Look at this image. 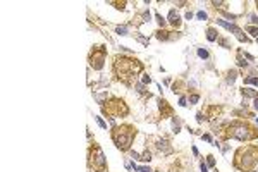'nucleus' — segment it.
<instances>
[{"mask_svg":"<svg viewBox=\"0 0 258 172\" xmlns=\"http://www.w3.org/2000/svg\"><path fill=\"white\" fill-rule=\"evenodd\" d=\"M217 35H218L217 31L210 28V30L207 31V40H208V41H215V40H217Z\"/></svg>","mask_w":258,"mask_h":172,"instance_id":"obj_9","label":"nucleus"},{"mask_svg":"<svg viewBox=\"0 0 258 172\" xmlns=\"http://www.w3.org/2000/svg\"><path fill=\"white\" fill-rule=\"evenodd\" d=\"M179 105H181V107H186V105H188V103H186V98H181V100H179Z\"/></svg>","mask_w":258,"mask_h":172,"instance_id":"obj_29","label":"nucleus"},{"mask_svg":"<svg viewBox=\"0 0 258 172\" xmlns=\"http://www.w3.org/2000/svg\"><path fill=\"white\" fill-rule=\"evenodd\" d=\"M255 162H257V150H255V148H243V150L238 152L236 165H238L241 171L249 169Z\"/></svg>","mask_w":258,"mask_h":172,"instance_id":"obj_3","label":"nucleus"},{"mask_svg":"<svg viewBox=\"0 0 258 172\" xmlns=\"http://www.w3.org/2000/svg\"><path fill=\"white\" fill-rule=\"evenodd\" d=\"M91 162L93 165H97L98 169H105V155L100 150L98 146H93L91 148Z\"/></svg>","mask_w":258,"mask_h":172,"instance_id":"obj_6","label":"nucleus"},{"mask_svg":"<svg viewBox=\"0 0 258 172\" xmlns=\"http://www.w3.org/2000/svg\"><path fill=\"white\" fill-rule=\"evenodd\" d=\"M196 121H198V122L203 121V115H201V114H198V115H196Z\"/></svg>","mask_w":258,"mask_h":172,"instance_id":"obj_31","label":"nucleus"},{"mask_svg":"<svg viewBox=\"0 0 258 172\" xmlns=\"http://www.w3.org/2000/svg\"><path fill=\"white\" fill-rule=\"evenodd\" d=\"M253 105H255V109L258 110V98H255V101H253Z\"/></svg>","mask_w":258,"mask_h":172,"instance_id":"obj_34","label":"nucleus"},{"mask_svg":"<svg viewBox=\"0 0 258 172\" xmlns=\"http://www.w3.org/2000/svg\"><path fill=\"white\" fill-rule=\"evenodd\" d=\"M191 17H193V14H191V12H186V19H191Z\"/></svg>","mask_w":258,"mask_h":172,"instance_id":"obj_33","label":"nucleus"},{"mask_svg":"<svg viewBox=\"0 0 258 172\" xmlns=\"http://www.w3.org/2000/svg\"><path fill=\"white\" fill-rule=\"evenodd\" d=\"M169 22L174 26V28L181 26V17H179V14L176 12V10H170L169 12Z\"/></svg>","mask_w":258,"mask_h":172,"instance_id":"obj_7","label":"nucleus"},{"mask_svg":"<svg viewBox=\"0 0 258 172\" xmlns=\"http://www.w3.org/2000/svg\"><path fill=\"white\" fill-rule=\"evenodd\" d=\"M246 31H248L249 35H253V36H257V38H258V28H255V26H248Z\"/></svg>","mask_w":258,"mask_h":172,"instance_id":"obj_11","label":"nucleus"},{"mask_svg":"<svg viewBox=\"0 0 258 172\" xmlns=\"http://www.w3.org/2000/svg\"><path fill=\"white\" fill-rule=\"evenodd\" d=\"M139 160H143V162H148V160H151V155H150V152H145L143 155H141V158Z\"/></svg>","mask_w":258,"mask_h":172,"instance_id":"obj_19","label":"nucleus"},{"mask_svg":"<svg viewBox=\"0 0 258 172\" xmlns=\"http://www.w3.org/2000/svg\"><path fill=\"white\" fill-rule=\"evenodd\" d=\"M231 131H232V132H231V136L236 138V140H241V141H244V140H251V138L257 136V132H253L248 126H234Z\"/></svg>","mask_w":258,"mask_h":172,"instance_id":"obj_5","label":"nucleus"},{"mask_svg":"<svg viewBox=\"0 0 258 172\" xmlns=\"http://www.w3.org/2000/svg\"><path fill=\"white\" fill-rule=\"evenodd\" d=\"M207 165H208V167H213V165H215V158H213L212 155L207 157Z\"/></svg>","mask_w":258,"mask_h":172,"instance_id":"obj_21","label":"nucleus"},{"mask_svg":"<svg viewBox=\"0 0 258 172\" xmlns=\"http://www.w3.org/2000/svg\"><path fill=\"white\" fill-rule=\"evenodd\" d=\"M97 122H98V124H100V127H103V129H107V124L103 122V119H102V117H97Z\"/></svg>","mask_w":258,"mask_h":172,"instance_id":"obj_26","label":"nucleus"},{"mask_svg":"<svg viewBox=\"0 0 258 172\" xmlns=\"http://www.w3.org/2000/svg\"><path fill=\"white\" fill-rule=\"evenodd\" d=\"M198 55L201 59H208V50H205V48H198Z\"/></svg>","mask_w":258,"mask_h":172,"instance_id":"obj_12","label":"nucleus"},{"mask_svg":"<svg viewBox=\"0 0 258 172\" xmlns=\"http://www.w3.org/2000/svg\"><path fill=\"white\" fill-rule=\"evenodd\" d=\"M115 31H117L119 35H122V36L128 35V28H126V26H117V30H115Z\"/></svg>","mask_w":258,"mask_h":172,"instance_id":"obj_15","label":"nucleus"},{"mask_svg":"<svg viewBox=\"0 0 258 172\" xmlns=\"http://www.w3.org/2000/svg\"><path fill=\"white\" fill-rule=\"evenodd\" d=\"M244 83L246 84H255V86H258V78H246Z\"/></svg>","mask_w":258,"mask_h":172,"instance_id":"obj_13","label":"nucleus"},{"mask_svg":"<svg viewBox=\"0 0 258 172\" xmlns=\"http://www.w3.org/2000/svg\"><path fill=\"white\" fill-rule=\"evenodd\" d=\"M196 17H198L200 21H205V19H207V14H205V12H203V10H200L198 14H196Z\"/></svg>","mask_w":258,"mask_h":172,"instance_id":"obj_25","label":"nucleus"},{"mask_svg":"<svg viewBox=\"0 0 258 172\" xmlns=\"http://www.w3.org/2000/svg\"><path fill=\"white\" fill-rule=\"evenodd\" d=\"M203 140H205V141H212V138H210L208 134H205V136H203Z\"/></svg>","mask_w":258,"mask_h":172,"instance_id":"obj_32","label":"nucleus"},{"mask_svg":"<svg viewBox=\"0 0 258 172\" xmlns=\"http://www.w3.org/2000/svg\"><path fill=\"white\" fill-rule=\"evenodd\" d=\"M141 81H143V84H150V83H151V78H150L148 74H143V78H141Z\"/></svg>","mask_w":258,"mask_h":172,"instance_id":"obj_22","label":"nucleus"},{"mask_svg":"<svg viewBox=\"0 0 258 172\" xmlns=\"http://www.w3.org/2000/svg\"><path fill=\"white\" fill-rule=\"evenodd\" d=\"M131 165L134 167V171H138V172H151L148 167H138V165H134V163H131Z\"/></svg>","mask_w":258,"mask_h":172,"instance_id":"obj_18","label":"nucleus"},{"mask_svg":"<svg viewBox=\"0 0 258 172\" xmlns=\"http://www.w3.org/2000/svg\"><path fill=\"white\" fill-rule=\"evenodd\" d=\"M200 169H201V172H207V165L201 162V165H200Z\"/></svg>","mask_w":258,"mask_h":172,"instance_id":"obj_30","label":"nucleus"},{"mask_svg":"<svg viewBox=\"0 0 258 172\" xmlns=\"http://www.w3.org/2000/svg\"><path fill=\"white\" fill-rule=\"evenodd\" d=\"M136 90H138V93H145V91H146L143 83H138V84H136Z\"/></svg>","mask_w":258,"mask_h":172,"instance_id":"obj_24","label":"nucleus"},{"mask_svg":"<svg viewBox=\"0 0 258 172\" xmlns=\"http://www.w3.org/2000/svg\"><path fill=\"white\" fill-rule=\"evenodd\" d=\"M217 24H218V26H222V28H226V30H229V28H231V24H229V22H226L224 19H217Z\"/></svg>","mask_w":258,"mask_h":172,"instance_id":"obj_17","label":"nucleus"},{"mask_svg":"<svg viewBox=\"0 0 258 172\" xmlns=\"http://www.w3.org/2000/svg\"><path fill=\"white\" fill-rule=\"evenodd\" d=\"M112 138H114V143L117 145V148H120V150L124 152V150H129V146H131V143H133V138H134V131H133V127H129V126L114 127Z\"/></svg>","mask_w":258,"mask_h":172,"instance_id":"obj_2","label":"nucleus"},{"mask_svg":"<svg viewBox=\"0 0 258 172\" xmlns=\"http://www.w3.org/2000/svg\"><path fill=\"white\" fill-rule=\"evenodd\" d=\"M198 100H200L198 95H191V96H189V101H191V103H196Z\"/></svg>","mask_w":258,"mask_h":172,"instance_id":"obj_27","label":"nucleus"},{"mask_svg":"<svg viewBox=\"0 0 258 172\" xmlns=\"http://www.w3.org/2000/svg\"><path fill=\"white\" fill-rule=\"evenodd\" d=\"M103 62H105V48L103 47H98V48H93L91 55H89V65L93 69L100 71L103 67Z\"/></svg>","mask_w":258,"mask_h":172,"instance_id":"obj_4","label":"nucleus"},{"mask_svg":"<svg viewBox=\"0 0 258 172\" xmlns=\"http://www.w3.org/2000/svg\"><path fill=\"white\" fill-rule=\"evenodd\" d=\"M157 146H159L160 152H164L165 155H167V153H172V146H169V143L165 141V140H159V141H157Z\"/></svg>","mask_w":258,"mask_h":172,"instance_id":"obj_8","label":"nucleus"},{"mask_svg":"<svg viewBox=\"0 0 258 172\" xmlns=\"http://www.w3.org/2000/svg\"><path fill=\"white\" fill-rule=\"evenodd\" d=\"M236 76H238V74H236L234 71H232V72H229V76H227V83H229V84H232V83H234Z\"/></svg>","mask_w":258,"mask_h":172,"instance_id":"obj_16","label":"nucleus"},{"mask_svg":"<svg viewBox=\"0 0 258 172\" xmlns=\"http://www.w3.org/2000/svg\"><path fill=\"white\" fill-rule=\"evenodd\" d=\"M257 124H258V119H257Z\"/></svg>","mask_w":258,"mask_h":172,"instance_id":"obj_35","label":"nucleus"},{"mask_svg":"<svg viewBox=\"0 0 258 172\" xmlns=\"http://www.w3.org/2000/svg\"><path fill=\"white\" fill-rule=\"evenodd\" d=\"M238 64L241 65V67H246V65H248V62L243 59V55H241V53H238Z\"/></svg>","mask_w":258,"mask_h":172,"instance_id":"obj_14","label":"nucleus"},{"mask_svg":"<svg viewBox=\"0 0 258 172\" xmlns=\"http://www.w3.org/2000/svg\"><path fill=\"white\" fill-rule=\"evenodd\" d=\"M155 17H157V22H159L160 26H165V19H164V17H162V16H160V14H157V16H155Z\"/></svg>","mask_w":258,"mask_h":172,"instance_id":"obj_23","label":"nucleus"},{"mask_svg":"<svg viewBox=\"0 0 258 172\" xmlns=\"http://www.w3.org/2000/svg\"><path fill=\"white\" fill-rule=\"evenodd\" d=\"M115 72L119 76V79H122L124 83H131V78L136 76L138 72H141L143 65L138 60H131L126 57H115Z\"/></svg>","mask_w":258,"mask_h":172,"instance_id":"obj_1","label":"nucleus"},{"mask_svg":"<svg viewBox=\"0 0 258 172\" xmlns=\"http://www.w3.org/2000/svg\"><path fill=\"white\" fill-rule=\"evenodd\" d=\"M249 19H251V22H253V24H258V17L255 16V14H251V16H249Z\"/></svg>","mask_w":258,"mask_h":172,"instance_id":"obj_28","label":"nucleus"},{"mask_svg":"<svg viewBox=\"0 0 258 172\" xmlns=\"http://www.w3.org/2000/svg\"><path fill=\"white\" fill-rule=\"evenodd\" d=\"M243 95H244V96H249V98H257V91H255V90H249V88L243 90Z\"/></svg>","mask_w":258,"mask_h":172,"instance_id":"obj_10","label":"nucleus"},{"mask_svg":"<svg viewBox=\"0 0 258 172\" xmlns=\"http://www.w3.org/2000/svg\"><path fill=\"white\" fill-rule=\"evenodd\" d=\"M95 98H97V101H98V103H103V100L107 98V93H100V95H97Z\"/></svg>","mask_w":258,"mask_h":172,"instance_id":"obj_20","label":"nucleus"}]
</instances>
